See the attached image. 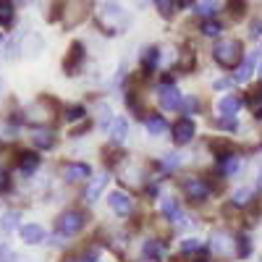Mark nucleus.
Masks as SVG:
<instances>
[{
  "label": "nucleus",
  "instance_id": "f257e3e1",
  "mask_svg": "<svg viewBox=\"0 0 262 262\" xmlns=\"http://www.w3.org/2000/svg\"><path fill=\"white\" fill-rule=\"evenodd\" d=\"M212 58L215 63L226 71H233L238 63L244 60V50H242V42L238 39H221L217 45L212 48Z\"/></svg>",
  "mask_w": 262,
  "mask_h": 262
},
{
  "label": "nucleus",
  "instance_id": "f03ea898",
  "mask_svg": "<svg viewBox=\"0 0 262 262\" xmlns=\"http://www.w3.org/2000/svg\"><path fill=\"white\" fill-rule=\"evenodd\" d=\"M100 24L105 29V34H118L121 29H126L128 24V13L123 11V6L118 0H107L100 11Z\"/></svg>",
  "mask_w": 262,
  "mask_h": 262
},
{
  "label": "nucleus",
  "instance_id": "7ed1b4c3",
  "mask_svg": "<svg viewBox=\"0 0 262 262\" xmlns=\"http://www.w3.org/2000/svg\"><path fill=\"white\" fill-rule=\"evenodd\" d=\"M86 226V215L81 210H69L58 217V233L60 236H76Z\"/></svg>",
  "mask_w": 262,
  "mask_h": 262
},
{
  "label": "nucleus",
  "instance_id": "20e7f679",
  "mask_svg": "<svg viewBox=\"0 0 262 262\" xmlns=\"http://www.w3.org/2000/svg\"><path fill=\"white\" fill-rule=\"evenodd\" d=\"M210 249L215 257H221V259H228L236 254V238L228 233V231H215L210 236Z\"/></svg>",
  "mask_w": 262,
  "mask_h": 262
},
{
  "label": "nucleus",
  "instance_id": "39448f33",
  "mask_svg": "<svg viewBox=\"0 0 262 262\" xmlns=\"http://www.w3.org/2000/svg\"><path fill=\"white\" fill-rule=\"evenodd\" d=\"M84 60H86L84 42H79V39H76V42H71L69 53H66V58H63V71H66V76H76V74L81 71Z\"/></svg>",
  "mask_w": 262,
  "mask_h": 262
},
{
  "label": "nucleus",
  "instance_id": "423d86ee",
  "mask_svg": "<svg viewBox=\"0 0 262 262\" xmlns=\"http://www.w3.org/2000/svg\"><path fill=\"white\" fill-rule=\"evenodd\" d=\"M181 189H184V194L189 196L191 202H205L210 196V184L205 179H200V176H186L181 181Z\"/></svg>",
  "mask_w": 262,
  "mask_h": 262
},
{
  "label": "nucleus",
  "instance_id": "0eeeda50",
  "mask_svg": "<svg viewBox=\"0 0 262 262\" xmlns=\"http://www.w3.org/2000/svg\"><path fill=\"white\" fill-rule=\"evenodd\" d=\"M86 13H90V0H66V11H63L66 27H76L79 21L86 18Z\"/></svg>",
  "mask_w": 262,
  "mask_h": 262
},
{
  "label": "nucleus",
  "instance_id": "6e6552de",
  "mask_svg": "<svg viewBox=\"0 0 262 262\" xmlns=\"http://www.w3.org/2000/svg\"><path fill=\"white\" fill-rule=\"evenodd\" d=\"M158 100L163 105V111H181L184 107V97L176 90V84H163L158 90Z\"/></svg>",
  "mask_w": 262,
  "mask_h": 262
},
{
  "label": "nucleus",
  "instance_id": "1a4fd4ad",
  "mask_svg": "<svg viewBox=\"0 0 262 262\" xmlns=\"http://www.w3.org/2000/svg\"><path fill=\"white\" fill-rule=\"evenodd\" d=\"M170 134H173L170 139L176 144H189L194 139V134H196V126H194L191 118H179L176 123L170 126Z\"/></svg>",
  "mask_w": 262,
  "mask_h": 262
},
{
  "label": "nucleus",
  "instance_id": "9d476101",
  "mask_svg": "<svg viewBox=\"0 0 262 262\" xmlns=\"http://www.w3.org/2000/svg\"><path fill=\"white\" fill-rule=\"evenodd\" d=\"M60 173H63V179L69 184H79V181H86L92 176V168L86 163H66Z\"/></svg>",
  "mask_w": 262,
  "mask_h": 262
},
{
  "label": "nucleus",
  "instance_id": "9b49d317",
  "mask_svg": "<svg viewBox=\"0 0 262 262\" xmlns=\"http://www.w3.org/2000/svg\"><path fill=\"white\" fill-rule=\"evenodd\" d=\"M107 205H111V210L121 217H126L131 212V207H134V202H131V196L126 191H111V196H107Z\"/></svg>",
  "mask_w": 262,
  "mask_h": 262
},
{
  "label": "nucleus",
  "instance_id": "f8f14e48",
  "mask_svg": "<svg viewBox=\"0 0 262 262\" xmlns=\"http://www.w3.org/2000/svg\"><path fill=\"white\" fill-rule=\"evenodd\" d=\"M242 105H244V100L238 95H226V97H221V102H217V111H221L223 118H236V113L242 111Z\"/></svg>",
  "mask_w": 262,
  "mask_h": 262
},
{
  "label": "nucleus",
  "instance_id": "ddd939ff",
  "mask_svg": "<svg viewBox=\"0 0 262 262\" xmlns=\"http://www.w3.org/2000/svg\"><path fill=\"white\" fill-rule=\"evenodd\" d=\"M158 63H160V48L158 45H149L142 50V71L144 74H152L158 69Z\"/></svg>",
  "mask_w": 262,
  "mask_h": 262
},
{
  "label": "nucleus",
  "instance_id": "4468645a",
  "mask_svg": "<svg viewBox=\"0 0 262 262\" xmlns=\"http://www.w3.org/2000/svg\"><path fill=\"white\" fill-rule=\"evenodd\" d=\"M160 212L168 217V221L173 223V221H181V217H184V210H181V202L179 200H173V196H165V200L160 202Z\"/></svg>",
  "mask_w": 262,
  "mask_h": 262
},
{
  "label": "nucleus",
  "instance_id": "2eb2a0df",
  "mask_svg": "<svg viewBox=\"0 0 262 262\" xmlns=\"http://www.w3.org/2000/svg\"><path fill=\"white\" fill-rule=\"evenodd\" d=\"M18 233H21V238H24L27 244H42V242H45V228H42V226H34V223L21 226Z\"/></svg>",
  "mask_w": 262,
  "mask_h": 262
},
{
  "label": "nucleus",
  "instance_id": "dca6fc26",
  "mask_svg": "<svg viewBox=\"0 0 262 262\" xmlns=\"http://www.w3.org/2000/svg\"><path fill=\"white\" fill-rule=\"evenodd\" d=\"M238 168H242V158H238L236 152H231V155H226V158L217 160V170H221L223 176H236Z\"/></svg>",
  "mask_w": 262,
  "mask_h": 262
},
{
  "label": "nucleus",
  "instance_id": "f3484780",
  "mask_svg": "<svg viewBox=\"0 0 262 262\" xmlns=\"http://www.w3.org/2000/svg\"><path fill=\"white\" fill-rule=\"evenodd\" d=\"M107 134H111V142L121 144L128 137V121L126 118H113V123L107 126Z\"/></svg>",
  "mask_w": 262,
  "mask_h": 262
},
{
  "label": "nucleus",
  "instance_id": "a211bd4d",
  "mask_svg": "<svg viewBox=\"0 0 262 262\" xmlns=\"http://www.w3.org/2000/svg\"><path fill=\"white\" fill-rule=\"evenodd\" d=\"M142 252H144V257H147L149 262H160V259L165 257V247H163V242H158V238H149V242H144Z\"/></svg>",
  "mask_w": 262,
  "mask_h": 262
},
{
  "label": "nucleus",
  "instance_id": "6ab92c4d",
  "mask_svg": "<svg viewBox=\"0 0 262 262\" xmlns=\"http://www.w3.org/2000/svg\"><path fill=\"white\" fill-rule=\"evenodd\" d=\"M144 128H147V134H152V137H160V134H165L168 123H165V118H163V116H158V113H149V116L144 118Z\"/></svg>",
  "mask_w": 262,
  "mask_h": 262
},
{
  "label": "nucleus",
  "instance_id": "aec40b11",
  "mask_svg": "<svg viewBox=\"0 0 262 262\" xmlns=\"http://www.w3.org/2000/svg\"><path fill=\"white\" fill-rule=\"evenodd\" d=\"M32 142L39 149H53L55 147V134H53V131H48V128H37L34 134H32Z\"/></svg>",
  "mask_w": 262,
  "mask_h": 262
},
{
  "label": "nucleus",
  "instance_id": "412c9836",
  "mask_svg": "<svg viewBox=\"0 0 262 262\" xmlns=\"http://www.w3.org/2000/svg\"><path fill=\"white\" fill-rule=\"evenodd\" d=\"M233 71H236V74H233V81H236V84L249 81V76H252V71H254V55H252V58H247V60H242Z\"/></svg>",
  "mask_w": 262,
  "mask_h": 262
},
{
  "label": "nucleus",
  "instance_id": "4be33fe9",
  "mask_svg": "<svg viewBox=\"0 0 262 262\" xmlns=\"http://www.w3.org/2000/svg\"><path fill=\"white\" fill-rule=\"evenodd\" d=\"M107 173H102V176H97V179H92V184L86 186V202H97V196L102 194V189L107 186Z\"/></svg>",
  "mask_w": 262,
  "mask_h": 262
},
{
  "label": "nucleus",
  "instance_id": "5701e85b",
  "mask_svg": "<svg viewBox=\"0 0 262 262\" xmlns=\"http://www.w3.org/2000/svg\"><path fill=\"white\" fill-rule=\"evenodd\" d=\"M18 168H21V173H34L39 168V155L37 152H24L18 160Z\"/></svg>",
  "mask_w": 262,
  "mask_h": 262
},
{
  "label": "nucleus",
  "instance_id": "b1692460",
  "mask_svg": "<svg viewBox=\"0 0 262 262\" xmlns=\"http://www.w3.org/2000/svg\"><path fill=\"white\" fill-rule=\"evenodd\" d=\"M228 13H231V18L242 21L247 16V0H228Z\"/></svg>",
  "mask_w": 262,
  "mask_h": 262
},
{
  "label": "nucleus",
  "instance_id": "393cba45",
  "mask_svg": "<svg viewBox=\"0 0 262 262\" xmlns=\"http://www.w3.org/2000/svg\"><path fill=\"white\" fill-rule=\"evenodd\" d=\"M231 202H233V207H247V205L252 202V189H238V191H233Z\"/></svg>",
  "mask_w": 262,
  "mask_h": 262
},
{
  "label": "nucleus",
  "instance_id": "a878e982",
  "mask_svg": "<svg viewBox=\"0 0 262 262\" xmlns=\"http://www.w3.org/2000/svg\"><path fill=\"white\" fill-rule=\"evenodd\" d=\"M176 6H179V0H155V8L160 11V16L170 18L173 13H176Z\"/></svg>",
  "mask_w": 262,
  "mask_h": 262
},
{
  "label": "nucleus",
  "instance_id": "bb28decb",
  "mask_svg": "<svg viewBox=\"0 0 262 262\" xmlns=\"http://www.w3.org/2000/svg\"><path fill=\"white\" fill-rule=\"evenodd\" d=\"M221 32H223L221 21H215V18H207V21H202V34H205V37H217Z\"/></svg>",
  "mask_w": 262,
  "mask_h": 262
},
{
  "label": "nucleus",
  "instance_id": "cd10ccee",
  "mask_svg": "<svg viewBox=\"0 0 262 262\" xmlns=\"http://www.w3.org/2000/svg\"><path fill=\"white\" fill-rule=\"evenodd\" d=\"M18 226V212H6L3 217H0V228H3V231H13Z\"/></svg>",
  "mask_w": 262,
  "mask_h": 262
},
{
  "label": "nucleus",
  "instance_id": "c85d7f7f",
  "mask_svg": "<svg viewBox=\"0 0 262 262\" xmlns=\"http://www.w3.org/2000/svg\"><path fill=\"white\" fill-rule=\"evenodd\" d=\"M249 252H252L249 236H238V238H236V257H247Z\"/></svg>",
  "mask_w": 262,
  "mask_h": 262
},
{
  "label": "nucleus",
  "instance_id": "c756f323",
  "mask_svg": "<svg viewBox=\"0 0 262 262\" xmlns=\"http://www.w3.org/2000/svg\"><path fill=\"white\" fill-rule=\"evenodd\" d=\"M160 165H163V170H168V173L176 170V168L181 165V155H176V152H173V155H165V160H163Z\"/></svg>",
  "mask_w": 262,
  "mask_h": 262
},
{
  "label": "nucleus",
  "instance_id": "7c9ffc66",
  "mask_svg": "<svg viewBox=\"0 0 262 262\" xmlns=\"http://www.w3.org/2000/svg\"><path fill=\"white\" fill-rule=\"evenodd\" d=\"M194 63H196L194 53H184V55H181V63L176 66V71H191V69H194Z\"/></svg>",
  "mask_w": 262,
  "mask_h": 262
},
{
  "label": "nucleus",
  "instance_id": "2f4dec72",
  "mask_svg": "<svg viewBox=\"0 0 262 262\" xmlns=\"http://www.w3.org/2000/svg\"><path fill=\"white\" fill-rule=\"evenodd\" d=\"M86 116V111L81 105H71L69 111H66V121H79V118H84Z\"/></svg>",
  "mask_w": 262,
  "mask_h": 262
},
{
  "label": "nucleus",
  "instance_id": "473e14b6",
  "mask_svg": "<svg viewBox=\"0 0 262 262\" xmlns=\"http://www.w3.org/2000/svg\"><path fill=\"white\" fill-rule=\"evenodd\" d=\"M200 242H196V238H184V242H181V252L184 254H191V252H200Z\"/></svg>",
  "mask_w": 262,
  "mask_h": 262
},
{
  "label": "nucleus",
  "instance_id": "72a5a7b5",
  "mask_svg": "<svg viewBox=\"0 0 262 262\" xmlns=\"http://www.w3.org/2000/svg\"><path fill=\"white\" fill-rule=\"evenodd\" d=\"M0 262H16L13 249H11V247H6V244H0Z\"/></svg>",
  "mask_w": 262,
  "mask_h": 262
},
{
  "label": "nucleus",
  "instance_id": "f704fd0d",
  "mask_svg": "<svg viewBox=\"0 0 262 262\" xmlns=\"http://www.w3.org/2000/svg\"><path fill=\"white\" fill-rule=\"evenodd\" d=\"M184 111L186 113H196V111H200V100H196V97H186L184 100Z\"/></svg>",
  "mask_w": 262,
  "mask_h": 262
},
{
  "label": "nucleus",
  "instance_id": "c9c22d12",
  "mask_svg": "<svg viewBox=\"0 0 262 262\" xmlns=\"http://www.w3.org/2000/svg\"><path fill=\"white\" fill-rule=\"evenodd\" d=\"M215 126H217V128H231V131H233V128H236V121H233V118H221Z\"/></svg>",
  "mask_w": 262,
  "mask_h": 262
},
{
  "label": "nucleus",
  "instance_id": "e433bc0d",
  "mask_svg": "<svg viewBox=\"0 0 262 262\" xmlns=\"http://www.w3.org/2000/svg\"><path fill=\"white\" fill-rule=\"evenodd\" d=\"M254 69H257V76H262V48L254 53Z\"/></svg>",
  "mask_w": 262,
  "mask_h": 262
},
{
  "label": "nucleus",
  "instance_id": "4c0bfd02",
  "mask_svg": "<svg viewBox=\"0 0 262 262\" xmlns=\"http://www.w3.org/2000/svg\"><path fill=\"white\" fill-rule=\"evenodd\" d=\"M249 34H252L254 39H257V37H262V21H254V24H252V32H249Z\"/></svg>",
  "mask_w": 262,
  "mask_h": 262
},
{
  "label": "nucleus",
  "instance_id": "58836bf2",
  "mask_svg": "<svg viewBox=\"0 0 262 262\" xmlns=\"http://www.w3.org/2000/svg\"><path fill=\"white\" fill-rule=\"evenodd\" d=\"M226 86H228L226 79H217V81H215V90H226Z\"/></svg>",
  "mask_w": 262,
  "mask_h": 262
},
{
  "label": "nucleus",
  "instance_id": "ea45409f",
  "mask_svg": "<svg viewBox=\"0 0 262 262\" xmlns=\"http://www.w3.org/2000/svg\"><path fill=\"white\" fill-rule=\"evenodd\" d=\"M0 189H8V176L6 173H0Z\"/></svg>",
  "mask_w": 262,
  "mask_h": 262
},
{
  "label": "nucleus",
  "instance_id": "a19ab883",
  "mask_svg": "<svg viewBox=\"0 0 262 262\" xmlns=\"http://www.w3.org/2000/svg\"><path fill=\"white\" fill-rule=\"evenodd\" d=\"M179 6H181V8H186V6H189V0H179Z\"/></svg>",
  "mask_w": 262,
  "mask_h": 262
},
{
  "label": "nucleus",
  "instance_id": "79ce46f5",
  "mask_svg": "<svg viewBox=\"0 0 262 262\" xmlns=\"http://www.w3.org/2000/svg\"><path fill=\"white\" fill-rule=\"evenodd\" d=\"M257 186H259V189H262V173H259V184H257Z\"/></svg>",
  "mask_w": 262,
  "mask_h": 262
},
{
  "label": "nucleus",
  "instance_id": "37998d69",
  "mask_svg": "<svg viewBox=\"0 0 262 262\" xmlns=\"http://www.w3.org/2000/svg\"><path fill=\"white\" fill-rule=\"evenodd\" d=\"M200 3H215V0H200Z\"/></svg>",
  "mask_w": 262,
  "mask_h": 262
},
{
  "label": "nucleus",
  "instance_id": "c03bdc74",
  "mask_svg": "<svg viewBox=\"0 0 262 262\" xmlns=\"http://www.w3.org/2000/svg\"><path fill=\"white\" fill-rule=\"evenodd\" d=\"M13 3H27V0H13Z\"/></svg>",
  "mask_w": 262,
  "mask_h": 262
},
{
  "label": "nucleus",
  "instance_id": "a18cd8bd",
  "mask_svg": "<svg viewBox=\"0 0 262 262\" xmlns=\"http://www.w3.org/2000/svg\"><path fill=\"white\" fill-rule=\"evenodd\" d=\"M194 262H207V259H194Z\"/></svg>",
  "mask_w": 262,
  "mask_h": 262
},
{
  "label": "nucleus",
  "instance_id": "49530a36",
  "mask_svg": "<svg viewBox=\"0 0 262 262\" xmlns=\"http://www.w3.org/2000/svg\"><path fill=\"white\" fill-rule=\"evenodd\" d=\"M0 42H3V34H0Z\"/></svg>",
  "mask_w": 262,
  "mask_h": 262
},
{
  "label": "nucleus",
  "instance_id": "de8ad7c7",
  "mask_svg": "<svg viewBox=\"0 0 262 262\" xmlns=\"http://www.w3.org/2000/svg\"><path fill=\"white\" fill-rule=\"evenodd\" d=\"M142 262H149V259H142Z\"/></svg>",
  "mask_w": 262,
  "mask_h": 262
},
{
  "label": "nucleus",
  "instance_id": "09e8293b",
  "mask_svg": "<svg viewBox=\"0 0 262 262\" xmlns=\"http://www.w3.org/2000/svg\"><path fill=\"white\" fill-rule=\"evenodd\" d=\"M259 97H262V90H259Z\"/></svg>",
  "mask_w": 262,
  "mask_h": 262
}]
</instances>
